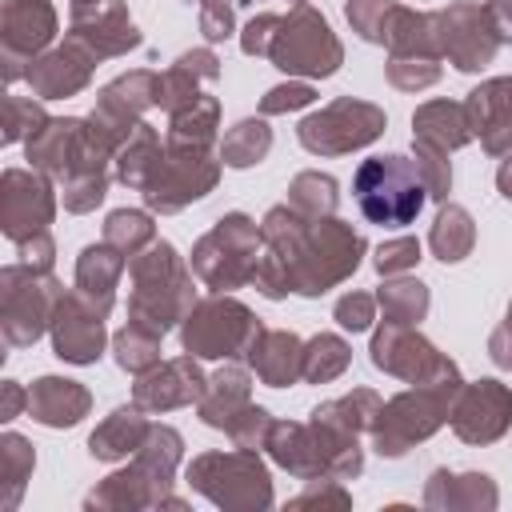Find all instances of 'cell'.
<instances>
[{
    "instance_id": "1",
    "label": "cell",
    "mask_w": 512,
    "mask_h": 512,
    "mask_svg": "<svg viewBox=\"0 0 512 512\" xmlns=\"http://www.w3.org/2000/svg\"><path fill=\"white\" fill-rule=\"evenodd\" d=\"M184 456V436L172 424H152L140 452L132 456L128 468L112 472L100 480L88 496L84 508H116V512H136V508H188L180 496H172V480Z\"/></svg>"
},
{
    "instance_id": "2",
    "label": "cell",
    "mask_w": 512,
    "mask_h": 512,
    "mask_svg": "<svg viewBox=\"0 0 512 512\" xmlns=\"http://www.w3.org/2000/svg\"><path fill=\"white\" fill-rule=\"evenodd\" d=\"M128 276H132L128 320L152 328L156 336H168L196 308V288H192L196 272L168 240H152L140 256H132Z\"/></svg>"
},
{
    "instance_id": "3",
    "label": "cell",
    "mask_w": 512,
    "mask_h": 512,
    "mask_svg": "<svg viewBox=\"0 0 512 512\" xmlns=\"http://www.w3.org/2000/svg\"><path fill=\"white\" fill-rule=\"evenodd\" d=\"M464 380H436V384H412L408 392H396L392 400L380 404L376 420H372V448L388 460L404 456L408 448H416L420 440L436 436L448 424L452 400L460 392Z\"/></svg>"
},
{
    "instance_id": "4",
    "label": "cell",
    "mask_w": 512,
    "mask_h": 512,
    "mask_svg": "<svg viewBox=\"0 0 512 512\" xmlns=\"http://www.w3.org/2000/svg\"><path fill=\"white\" fill-rule=\"evenodd\" d=\"M188 484L208 496L224 512H264L272 508V476L260 452L232 448V452H200L188 464Z\"/></svg>"
},
{
    "instance_id": "5",
    "label": "cell",
    "mask_w": 512,
    "mask_h": 512,
    "mask_svg": "<svg viewBox=\"0 0 512 512\" xmlns=\"http://www.w3.org/2000/svg\"><path fill=\"white\" fill-rule=\"evenodd\" d=\"M364 236L336 220V216H324V220H312L292 264H288V276H292V292L300 296H324L328 288L344 284L356 268H360V256H364Z\"/></svg>"
},
{
    "instance_id": "6",
    "label": "cell",
    "mask_w": 512,
    "mask_h": 512,
    "mask_svg": "<svg viewBox=\"0 0 512 512\" xmlns=\"http://www.w3.org/2000/svg\"><path fill=\"white\" fill-rule=\"evenodd\" d=\"M352 196L364 212V220L380 228H404L420 216L428 188L408 156H372L352 176Z\"/></svg>"
},
{
    "instance_id": "7",
    "label": "cell",
    "mask_w": 512,
    "mask_h": 512,
    "mask_svg": "<svg viewBox=\"0 0 512 512\" xmlns=\"http://www.w3.org/2000/svg\"><path fill=\"white\" fill-rule=\"evenodd\" d=\"M260 252H264L260 224L244 212H228L212 224V232H204L192 244V272L200 276L204 288L232 292V288L252 284Z\"/></svg>"
},
{
    "instance_id": "8",
    "label": "cell",
    "mask_w": 512,
    "mask_h": 512,
    "mask_svg": "<svg viewBox=\"0 0 512 512\" xmlns=\"http://www.w3.org/2000/svg\"><path fill=\"white\" fill-rule=\"evenodd\" d=\"M268 60L296 80H328L340 72L344 64V44L336 40L332 24L312 8V4H296L288 8V16H280Z\"/></svg>"
},
{
    "instance_id": "9",
    "label": "cell",
    "mask_w": 512,
    "mask_h": 512,
    "mask_svg": "<svg viewBox=\"0 0 512 512\" xmlns=\"http://www.w3.org/2000/svg\"><path fill=\"white\" fill-rule=\"evenodd\" d=\"M64 296V284L32 264H4L0 268V332L12 348H32L48 328L52 312Z\"/></svg>"
},
{
    "instance_id": "10",
    "label": "cell",
    "mask_w": 512,
    "mask_h": 512,
    "mask_svg": "<svg viewBox=\"0 0 512 512\" xmlns=\"http://www.w3.org/2000/svg\"><path fill=\"white\" fill-rule=\"evenodd\" d=\"M256 332L260 320L248 304L232 300L228 292H212L208 300H196V308L184 316L180 344L196 360H244Z\"/></svg>"
},
{
    "instance_id": "11",
    "label": "cell",
    "mask_w": 512,
    "mask_h": 512,
    "mask_svg": "<svg viewBox=\"0 0 512 512\" xmlns=\"http://www.w3.org/2000/svg\"><path fill=\"white\" fill-rule=\"evenodd\" d=\"M384 128H388V116L380 104L356 100V96H336L332 104L316 108L312 116H304L296 124V140L312 156H348V152L380 140Z\"/></svg>"
},
{
    "instance_id": "12",
    "label": "cell",
    "mask_w": 512,
    "mask_h": 512,
    "mask_svg": "<svg viewBox=\"0 0 512 512\" xmlns=\"http://www.w3.org/2000/svg\"><path fill=\"white\" fill-rule=\"evenodd\" d=\"M220 168H224V160L216 148L200 152V148H168L164 144V160L140 196H144L148 212L172 216V212L188 208L192 200H204L216 188Z\"/></svg>"
},
{
    "instance_id": "13",
    "label": "cell",
    "mask_w": 512,
    "mask_h": 512,
    "mask_svg": "<svg viewBox=\"0 0 512 512\" xmlns=\"http://www.w3.org/2000/svg\"><path fill=\"white\" fill-rule=\"evenodd\" d=\"M372 364L404 384H436V380H460L456 360H448L428 336L416 332V324H392L384 320L372 332Z\"/></svg>"
},
{
    "instance_id": "14",
    "label": "cell",
    "mask_w": 512,
    "mask_h": 512,
    "mask_svg": "<svg viewBox=\"0 0 512 512\" xmlns=\"http://www.w3.org/2000/svg\"><path fill=\"white\" fill-rule=\"evenodd\" d=\"M436 36H440V56H448V64L460 72H484L500 52V36L492 28L488 4L480 0H456L440 8Z\"/></svg>"
},
{
    "instance_id": "15",
    "label": "cell",
    "mask_w": 512,
    "mask_h": 512,
    "mask_svg": "<svg viewBox=\"0 0 512 512\" xmlns=\"http://www.w3.org/2000/svg\"><path fill=\"white\" fill-rule=\"evenodd\" d=\"M56 220V192L52 176L40 168H8L0 176V232L12 244H24L48 232Z\"/></svg>"
},
{
    "instance_id": "16",
    "label": "cell",
    "mask_w": 512,
    "mask_h": 512,
    "mask_svg": "<svg viewBox=\"0 0 512 512\" xmlns=\"http://www.w3.org/2000/svg\"><path fill=\"white\" fill-rule=\"evenodd\" d=\"M56 40V8L48 0H4L0 12V48H4V80H20L28 64L48 52Z\"/></svg>"
},
{
    "instance_id": "17",
    "label": "cell",
    "mask_w": 512,
    "mask_h": 512,
    "mask_svg": "<svg viewBox=\"0 0 512 512\" xmlns=\"http://www.w3.org/2000/svg\"><path fill=\"white\" fill-rule=\"evenodd\" d=\"M152 104H156V72L136 68V72H124V76H116L112 84L100 88L96 108L88 112V124L108 144H116V152H120V144L136 132V124L144 120V112Z\"/></svg>"
},
{
    "instance_id": "18",
    "label": "cell",
    "mask_w": 512,
    "mask_h": 512,
    "mask_svg": "<svg viewBox=\"0 0 512 512\" xmlns=\"http://www.w3.org/2000/svg\"><path fill=\"white\" fill-rule=\"evenodd\" d=\"M452 432L464 444H492L512 428V388L500 380H472L460 384L452 412H448Z\"/></svg>"
},
{
    "instance_id": "19",
    "label": "cell",
    "mask_w": 512,
    "mask_h": 512,
    "mask_svg": "<svg viewBox=\"0 0 512 512\" xmlns=\"http://www.w3.org/2000/svg\"><path fill=\"white\" fill-rule=\"evenodd\" d=\"M68 36L80 40L96 60L128 56L140 48V28L132 24L124 0H72Z\"/></svg>"
},
{
    "instance_id": "20",
    "label": "cell",
    "mask_w": 512,
    "mask_h": 512,
    "mask_svg": "<svg viewBox=\"0 0 512 512\" xmlns=\"http://www.w3.org/2000/svg\"><path fill=\"white\" fill-rule=\"evenodd\" d=\"M52 352L64 364H96L104 356L108 332H104V312L92 308L76 288L60 296L56 312H52Z\"/></svg>"
},
{
    "instance_id": "21",
    "label": "cell",
    "mask_w": 512,
    "mask_h": 512,
    "mask_svg": "<svg viewBox=\"0 0 512 512\" xmlns=\"http://www.w3.org/2000/svg\"><path fill=\"white\" fill-rule=\"evenodd\" d=\"M204 388H208V376L200 372V360L184 352L176 360H160L156 368L140 372L132 384V404L156 416V412H172L184 404H200Z\"/></svg>"
},
{
    "instance_id": "22",
    "label": "cell",
    "mask_w": 512,
    "mask_h": 512,
    "mask_svg": "<svg viewBox=\"0 0 512 512\" xmlns=\"http://www.w3.org/2000/svg\"><path fill=\"white\" fill-rule=\"evenodd\" d=\"M92 68H96V56L80 40L68 36L64 44L40 52L28 64L24 80H28L36 100H64V96H76V92H84L92 84Z\"/></svg>"
},
{
    "instance_id": "23",
    "label": "cell",
    "mask_w": 512,
    "mask_h": 512,
    "mask_svg": "<svg viewBox=\"0 0 512 512\" xmlns=\"http://www.w3.org/2000/svg\"><path fill=\"white\" fill-rule=\"evenodd\" d=\"M464 112L488 156H512V76L480 80L464 96Z\"/></svg>"
},
{
    "instance_id": "24",
    "label": "cell",
    "mask_w": 512,
    "mask_h": 512,
    "mask_svg": "<svg viewBox=\"0 0 512 512\" xmlns=\"http://www.w3.org/2000/svg\"><path fill=\"white\" fill-rule=\"evenodd\" d=\"M244 360L260 376V384H268V388H288V384L304 380V340L296 332L260 324V332L252 336Z\"/></svg>"
},
{
    "instance_id": "25",
    "label": "cell",
    "mask_w": 512,
    "mask_h": 512,
    "mask_svg": "<svg viewBox=\"0 0 512 512\" xmlns=\"http://www.w3.org/2000/svg\"><path fill=\"white\" fill-rule=\"evenodd\" d=\"M92 412V392L68 376H40L28 388V416L44 428H72Z\"/></svg>"
},
{
    "instance_id": "26",
    "label": "cell",
    "mask_w": 512,
    "mask_h": 512,
    "mask_svg": "<svg viewBox=\"0 0 512 512\" xmlns=\"http://www.w3.org/2000/svg\"><path fill=\"white\" fill-rule=\"evenodd\" d=\"M500 504V492L488 472H448L436 468L424 484V508L440 512H492Z\"/></svg>"
},
{
    "instance_id": "27",
    "label": "cell",
    "mask_w": 512,
    "mask_h": 512,
    "mask_svg": "<svg viewBox=\"0 0 512 512\" xmlns=\"http://www.w3.org/2000/svg\"><path fill=\"white\" fill-rule=\"evenodd\" d=\"M248 404H252V372L240 360H224L208 376V388H204L196 412L208 428H228Z\"/></svg>"
},
{
    "instance_id": "28",
    "label": "cell",
    "mask_w": 512,
    "mask_h": 512,
    "mask_svg": "<svg viewBox=\"0 0 512 512\" xmlns=\"http://www.w3.org/2000/svg\"><path fill=\"white\" fill-rule=\"evenodd\" d=\"M268 456L296 480H320L324 476V456L312 424L300 420H272V432L264 440Z\"/></svg>"
},
{
    "instance_id": "29",
    "label": "cell",
    "mask_w": 512,
    "mask_h": 512,
    "mask_svg": "<svg viewBox=\"0 0 512 512\" xmlns=\"http://www.w3.org/2000/svg\"><path fill=\"white\" fill-rule=\"evenodd\" d=\"M124 268H128V256L116 252L108 240L88 244V248L80 252V260H76V292H80L92 308H100V312L108 316L112 304H116V284H120Z\"/></svg>"
},
{
    "instance_id": "30",
    "label": "cell",
    "mask_w": 512,
    "mask_h": 512,
    "mask_svg": "<svg viewBox=\"0 0 512 512\" xmlns=\"http://www.w3.org/2000/svg\"><path fill=\"white\" fill-rule=\"evenodd\" d=\"M80 132H84V120H76V116H56V120H48L32 140H24L28 164L40 168V172L52 176V180H64V176L72 172V164H76Z\"/></svg>"
},
{
    "instance_id": "31",
    "label": "cell",
    "mask_w": 512,
    "mask_h": 512,
    "mask_svg": "<svg viewBox=\"0 0 512 512\" xmlns=\"http://www.w3.org/2000/svg\"><path fill=\"white\" fill-rule=\"evenodd\" d=\"M148 428H152V420H144V408L120 404V408H112V412L96 424V432L88 436V452H92V460H104V464L128 460V456L140 452Z\"/></svg>"
},
{
    "instance_id": "32",
    "label": "cell",
    "mask_w": 512,
    "mask_h": 512,
    "mask_svg": "<svg viewBox=\"0 0 512 512\" xmlns=\"http://www.w3.org/2000/svg\"><path fill=\"white\" fill-rule=\"evenodd\" d=\"M412 140H428V144H440L448 152L464 148L472 140L464 100H424L412 112Z\"/></svg>"
},
{
    "instance_id": "33",
    "label": "cell",
    "mask_w": 512,
    "mask_h": 512,
    "mask_svg": "<svg viewBox=\"0 0 512 512\" xmlns=\"http://www.w3.org/2000/svg\"><path fill=\"white\" fill-rule=\"evenodd\" d=\"M160 160H164V144H160V132L152 128V124H136V132L120 144V152H116V180L124 184V188H132V192H144L148 188V180L156 176V168H160Z\"/></svg>"
},
{
    "instance_id": "34",
    "label": "cell",
    "mask_w": 512,
    "mask_h": 512,
    "mask_svg": "<svg viewBox=\"0 0 512 512\" xmlns=\"http://www.w3.org/2000/svg\"><path fill=\"white\" fill-rule=\"evenodd\" d=\"M216 128H220V100L200 92L188 108H180V112L168 116V136H164V144H168V148H200V152H212Z\"/></svg>"
},
{
    "instance_id": "35",
    "label": "cell",
    "mask_w": 512,
    "mask_h": 512,
    "mask_svg": "<svg viewBox=\"0 0 512 512\" xmlns=\"http://www.w3.org/2000/svg\"><path fill=\"white\" fill-rule=\"evenodd\" d=\"M428 248L436 260L444 264H460L472 248H476V220L464 204H452L444 200L436 220H432V232H428Z\"/></svg>"
},
{
    "instance_id": "36",
    "label": "cell",
    "mask_w": 512,
    "mask_h": 512,
    "mask_svg": "<svg viewBox=\"0 0 512 512\" xmlns=\"http://www.w3.org/2000/svg\"><path fill=\"white\" fill-rule=\"evenodd\" d=\"M388 56H432V60H444L440 56V36H436V12H416V8L400 4V16H396L392 36H388Z\"/></svg>"
},
{
    "instance_id": "37",
    "label": "cell",
    "mask_w": 512,
    "mask_h": 512,
    "mask_svg": "<svg viewBox=\"0 0 512 512\" xmlns=\"http://www.w3.org/2000/svg\"><path fill=\"white\" fill-rule=\"evenodd\" d=\"M376 304L392 324H420L432 308V296H428V284H420L416 276H384Z\"/></svg>"
},
{
    "instance_id": "38",
    "label": "cell",
    "mask_w": 512,
    "mask_h": 512,
    "mask_svg": "<svg viewBox=\"0 0 512 512\" xmlns=\"http://www.w3.org/2000/svg\"><path fill=\"white\" fill-rule=\"evenodd\" d=\"M272 152V128L264 116H248V120H236L224 140H220V160L228 168H252L260 164L264 156Z\"/></svg>"
},
{
    "instance_id": "39",
    "label": "cell",
    "mask_w": 512,
    "mask_h": 512,
    "mask_svg": "<svg viewBox=\"0 0 512 512\" xmlns=\"http://www.w3.org/2000/svg\"><path fill=\"white\" fill-rule=\"evenodd\" d=\"M36 468V452L20 432H4L0 436V508L12 512L24 496V484Z\"/></svg>"
},
{
    "instance_id": "40",
    "label": "cell",
    "mask_w": 512,
    "mask_h": 512,
    "mask_svg": "<svg viewBox=\"0 0 512 512\" xmlns=\"http://www.w3.org/2000/svg\"><path fill=\"white\" fill-rule=\"evenodd\" d=\"M288 204L300 216H308V220H324L340 204V184L328 172H312V168L308 172H296L292 184H288Z\"/></svg>"
},
{
    "instance_id": "41",
    "label": "cell",
    "mask_w": 512,
    "mask_h": 512,
    "mask_svg": "<svg viewBox=\"0 0 512 512\" xmlns=\"http://www.w3.org/2000/svg\"><path fill=\"white\" fill-rule=\"evenodd\" d=\"M380 396L372 392V388H352L348 396H336V400H324V404H316L312 408V416L316 420H328V424H340V428H348V432H372V420H376V412H380Z\"/></svg>"
},
{
    "instance_id": "42",
    "label": "cell",
    "mask_w": 512,
    "mask_h": 512,
    "mask_svg": "<svg viewBox=\"0 0 512 512\" xmlns=\"http://www.w3.org/2000/svg\"><path fill=\"white\" fill-rule=\"evenodd\" d=\"M348 364H352V348L336 332H320L304 344V380L308 384H328V380L344 376Z\"/></svg>"
},
{
    "instance_id": "43",
    "label": "cell",
    "mask_w": 512,
    "mask_h": 512,
    "mask_svg": "<svg viewBox=\"0 0 512 512\" xmlns=\"http://www.w3.org/2000/svg\"><path fill=\"white\" fill-rule=\"evenodd\" d=\"M104 240L132 260L156 240V220H152V212H140V208H116L104 220Z\"/></svg>"
},
{
    "instance_id": "44",
    "label": "cell",
    "mask_w": 512,
    "mask_h": 512,
    "mask_svg": "<svg viewBox=\"0 0 512 512\" xmlns=\"http://www.w3.org/2000/svg\"><path fill=\"white\" fill-rule=\"evenodd\" d=\"M160 340H164V336H156L152 328L128 320V324L112 336V356H116V364H120L124 372L140 376V372H148V368L160 364Z\"/></svg>"
},
{
    "instance_id": "45",
    "label": "cell",
    "mask_w": 512,
    "mask_h": 512,
    "mask_svg": "<svg viewBox=\"0 0 512 512\" xmlns=\"http://www.w3.org/2000/svg\"><path fill=\"white\" fill-rule=\"evenodd\" d=\"M344 16H348V24H352V32L360 40L388 48V36H392V24L400 16V4L396 0H344Z\"/></svg>"
},
{
    "instance_id": "46",
    "label": "cell",
    "mask_w": 512,
    "mask_h": 512,
    "mask_svg": "<svg viewBox=\"0 0 512 512\" xmlns=\"http://www.w3.org/2000/svg\"><path fill=\"white\" fill-rule=\"evenodd\" d=\"M200 76L192 72V64L184 56H176V64H168L164 72H156V108H164L168 116L188 108L200 96Z\"/></svg>"
},
{
    "instance_id": "47",
    "label": "cell",
    "mask_w": 512,
    "mask_h": 512,
    "mask_svg": "<svg viewBox=\"0 0 512 512\" xmlns=\"http://www.w3.org/2000/svg\"><path fill=\"white\" fill-rule=\"evenodd\" d=\"M412 164L428 188V200H448L452 192V164H448V148L428 144V140H412Z\"/></svg>"
},
{
    "instance_id": "48",
    "label": "cell",
    "mask_w": 512,
    "mask_h": 512,
    "mask_svg": "<svg viewBox=\"0 0 512 512\" xmlns=\"http://www.w3.org/2000/svg\"><path fill=\"white\" fill-rule=\"evenodd\" d=\"M388 72V84L400 88V92H424L440 80V60L432 56H388L384 64Z\"/></svg>"
},
{
    "instance_id": "49",
    "label": "cell",
    "mask_w": 512,
    "mask_h": 512,
    "mask_svg": "<svg viewBox=\"0 0 512 512\" xmlns=\"http://www.w3.org/2000/svg\"><path fill=\"white\" fill-rule=\"evenodd\" d=\"M52 116L40 108V100L28 96H4V144H20L32 140Z\"/></svg>"
},
{
    "instance_id": "50",
    "label": "cell",
    "mask_w": 512,
    "mask_h": 512,
    "mask_svg": "<svg viewBox=\"0 0 512 512\" xmlns=\"http://www.w3.org/2000/svg\"><path fill=\"white\" fill-rule=\"evenodd\" d=\"M60 184H64V192H60L64 196V208L76 212V216H84V212H92L108 196V168H100V172H72Z\"/></svg>"
},
{
    "instance_id": "51",
    "label": "cell",
    "mask_w": 512,
    "mask_h": 512,
    "mask_svg": "<svg viewBox=\"0 0 512 512\" xmlns=\"http://www.w3.org/2000/svg\"><path fill=\"white\" fill-rule=\"evenodd\" d=\"M416 260H420V240H416V236L384 240V244L376 248V256H372V264H376L380 276H404V272L416 268Z\"/></svg>"
},
{
    "instance_id": "52",
    "label": "cell",
    "mask_w": 512,
    "mask_h": 512,
    "mask_svg": "<svg viewBox=\"0 0 512 512\" xmlns=\"http://www.w3.org/2000/svg\"><path fill=\"white\" fill-rule=\"evenodd\" d=\"M224 432L232 436L236 448H252V452H256V448H264V440H268V432H272V412L260 408V404H248Z\"/></svg>"
},
{
    "instance_id": "53",
    "label": "cell",
    "mask_w": 512,
    "mask_h": 512,
    "mask_svg": "<svg viewBox=\"0 0 512 512\" xmlns=\"http://www.w3.org/2000/svg\"><path fill=\"white\" fill-rule=\"evenodd\" d=\"M312 100H316V88L308 80H288V84H276L260 96V116H284V112L308 108Z\"/></svg>"
},
{
    "instance_id": "54",
    "label": "cell",
    "mask_w": 512,
    "mask_h": 512,
    "mask_svg": "<svg viewBox=\"0 0 512 512\" xmlns=\"http://www.w3.org/2000/svg\"><path fill=\"white\" fill-rule=\"evenodd\" d=\"M376 308H380V304H376L372 292H344V296L336 300L332 316H336V324L348 328V332H368L372 320H376Z\"/></svg>"
},
{
    "instance_id": "55",
    "label": "cell",
    "mask_w": 512,
    "mask_h": 512,
    "mask_svg": "<svg viewBox=\"0 0 512 512\" xmlns=\"http://www.w3.org/2000/svg\"><path fill=\"white\" fill-rule=\"evenodd\" d=\"M288 508H352V496L344 492V480L320 476V480H308V488L292 496Z\"/></svg>"
},
{
    "instance_id": "56",
    "label": "cell",
    "mask_w": 512,
    "mask_h": 512,
    "mask_svg": "<svg viewBox=\"0 0 512 512\" xmlns=\"http://www.w3.org/2000/svg\"><path fill=\"white\" fill-rule=\"evenodd\" d=\"M200 8V32L208 44L228 40L236 32V0H196Z\"/></svg>"
},
{
    "instance_id": "57",
    "label": "cell",
    "mask_w": 512,
    "mask_h": 512,
    "mask_svg": "<svg viewBox=\"0 0 512 512\" xmlns=\"http://www.w3.org/2000/svg\"><path fill=\"white\" fill-rule=\"evenodd\" d=\"M276 24H280L276 12H260V16H252V20L244 24V32H240V48H244V56H268L272 36H276Z\"/></svg>"
},
{
    "instance_id": "58",
    "label": "cell",
    "mask_w": 512,
    "mask_h": 512,
    "mask_svg": "<svg viewBox=\"0 0 512 512\" xmlns=\"http://www.w3.org/2000/svg\"><path fill=\"white\" fill-rule=\"evenodd\" d=\"M16 252H20V260H24V264L52 272V260H56V244H52V232H40V236H32V240L16 244Z\"/></svg>"
},
{
    "instance_id": "59",
    "label": "cell",
    "mask_w": 512,
    "mask_h": 512,
    "mask_svg": "<svg viewBox=\"0 0 512 512\" xmlns=\"http://www.w3.org/2000/svg\"><path fill=\"white\" fill-rule=\"evenodd\" d=\"M488 356L496 368H512V304H508L504 320L496 324V332L488 336Z\"/></svg>"
},
{
    "instance_id": "60",
    "label": "cell",
    "mask_w": 512,
    "mask_h": 512,
    "mask_svg": "<svg viewBox=\"0 0 512 512\" xmlns=\"http://www.w3.org/2000/svg\"><path fill=\"white\" fill-rule=\"evenodd\" d=\"M20 408H28V388H20L16 380H4L0 384V420L20 416Z\"/></svg>"
},
{
    "instance_id": "61",
    "label": "cell",
    "mask_w": 512,
    "mask_h": 512,
    "mask_svg": "<svg viewBox=\"0 0 512 512\" xmlns=\"http://www.w3.org/2000/svg\"><path fill=\"white\" fill-rule=\"evenodd\" d=\"M488 16L500 44H512V0H488Z\"/></svg>"
},
{
    "instance_id": "62",
    "label": "cell",
    "mask_w": 512,
    "mask_h": 512,
    "mask_svg": "<svg viewBox=\"0 0 512 512\" xmlns=\"http://www.w3.org/2000/svg\"><path fill=\"white\" fill-rule=\"evenodd\" d=\"M496 188L504 200H512V156H504V164L496 168Z\"/></svg>"
},
{
    "instance_id": "63",
    "label": "cell",
    "mask_w": 512,
    "mask_h": 512,
    "mask_svg": "<svg viewBox=\"0 0 512 512\" xmlns=\"http://www.w3.org/2000/svg\"><path fill=\"white\" fill-rule=\"evenodd\" d=\"M296 4H308V0H292V8H296Z\"/></svg>"
}]
</instances>
